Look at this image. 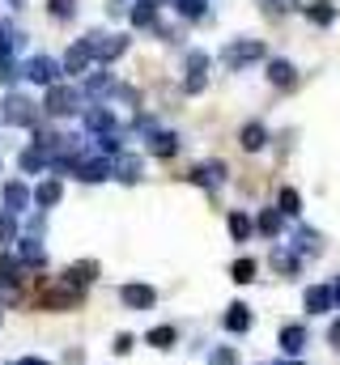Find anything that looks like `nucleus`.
I'll return each mask as SVG.
<instances>
[{"instance_id":"obj_1","label":"nucleus","mask_w":340,"mask_h":365,"mask_svg":"<svg viewBox=\"0 0 340 365\" xmlns=\"http://www.w3.org/2000/svg\"><path fill=\"white\" fill-rule=\"evenodd\" d=\"M264 56H268V51H264L259 38H239V43L221 47V64H226L230 73H239V68H247V64H259Z\"/></svg>"},{"instance_id":"obj_2","label":"nucleus","mask_w":340,"mask_h":365,"mask_svg":"<svg viewBox=\"0 0 340 365\" xmlns=\"http://www.w3.org/2000/svg\"><path fill=\"white\" fill-rule=\"evenodd\" d=\"M77 302H81V284H73L69 276H60L56 284L43 289V306L47 310H77Z\"/></svg>"},{"instance_id":"obj_3","label":"nucleus","mask_w":340,"mask_h":365,"mask_svg":"<svg viewBox=\"0 0 340 365\" xmlns=\"http://www.w3.org/2000/svg\"><path fill=\"white\" fill-rule=\"evenodd\" d=\"M119 302H124L128 310H149V306L158 302V289H149V284L132 280V284H124V289H119Z\"/></svg>"},{"instance_id":"obj_4","label":"nucleus","mask_w":340,"mask_h":365,"mask_svg":"<svg viewBox=\"0 0 340 365\" xmlns=\"http://www.w3.org/2000/svg\"><path fill=\"white\" fill-rule=\"evenodd\" d=\"M85 43H89V51H94V60H115V56L128 51V38H111V34H89Z\"/></svg>"},{"instance_id":"obj_5","label":"nucleus","mask_w":340,"mask_h":365,"mask_svg":"<svg viewBox=\"0 0 340 365\" xmlns=\"http://www.w3.org/2000/svg\"><path fill=\"white\" fill-rule=\"evenodd\" d=\"M73 170H77V179L81 182H102L106 175H115V166H111L106 158H81Z\"/></svg>"},{"instance_id":"obj_6","label":"nucleus","mask_w":340,"mask_h":365,"mask_svg":"<svg viewBox=\"0 0 340 365\" xmlns=\"http://www.w3.org/2000/svg\"><path fill=\"white\" fill-rule=\"evenodd\" d=\"M302 302H306V310H311V314H328V310H336V297H332V284H311Z\"/></svg>"},{"instance_id":"obj_7","label":"nucleus","mask_w":340,"mask_h":365,"mask_svg":"<svg viewBox=\"0 0 340 365\" xmlns=\"http://www.w3.org/2000/svg\"><path fill=\"white\" fill-rule=\"evenodd\" d=\"M204 68H209V56H204V51H191V56H187V81H183L187 93L204 90Z\"/></svg>"},{"instance_id":"obj_8","label":"nucleus","mask_w":340,"mask_h":365,"mask_svg":"<svg viewBox=\"0 0 340 365\" xmlns=\"http://www.w3.org/2000/svg\"><path fill=\"white\" fill-rule=\"evenodd\" d=\"M221 327H226V331H234V336H239V331H247V327H251V310H247L243 302H230V306H226V314H221Z\"/></svg>"},{"instance_id":"obj_9","label":"nucleus","mask_w":340,"mask_h":365,"mask_svg":"<svg viewBox=\"0 0 340 365\" xmlns=\"http://www.w3.org/2000/svg\"><path fill=\"white\" fill-rule=\"evenodd\" d=\"M47 110L51 115H73L77 110V93L69 90V86H56V90L47 93Z\"/></svg>"},{"instance_id":"obj_10","label":"nucleus","mask_w":340,"mask_h":365,"mask_svg":"<svg viewBox=\"0 0 340 365\" xmlns=\"http://www.w3.org/2000/svg\"><path fill=\"white\" fill-rule=\"evenodd\" d=\"M85 128H89V132H98V136L119 132V128H115V115H111L106 106H89V110H85Z\"/></svg>"},{"instance_id":"obj_11","label":"nucleus","mask_w":340,"mask_h":365,"mask_svg":"<svg viewBox=\"0 0 340 365\" xmlns=\"http://www.w3.org/2000/svg\"><path fill=\"white\" fill-rule=\"evenodd\" d=\"M272 268H276L281 276H298L302 272V255L289 251V247H276V251H272Z\"/></svg>"},{"instance_id":"obj_12","label":"nucleus","mask_w":340,"mask_h":365,"mask_svg":"<svg viewBox=\"0 0 340 365\" xmlns=\"http://www.w3.org/2000/svg\"><path fill=\"white\" fill-rule=\"evenodd\" d=\"M268 81H272L276 90H289V86L298 81V73H294L289 60H268Z\"/></svg>"},{"instance_id":"obj_13","label":"nucleus","mask_w":340,"mask_h":365,"mask_svg":"<svg viewBox=\"0 0 340 365\" xmlns=\"http://www.w3.org/2000/svg\"><path fill=\"white\" fill-rule=\"evenodd\" d=\"M4 119L9 123H34V102L30 98H9L4 102Z\"/></svg>"},{"instance_id":"obj_14","label":"nucleus","mask_w":340,"mask_h":365,"mask_svg":"<svg viewBox=\"0 0 340 365\" xmlns=\"http://www.w3.org/2000/svg\"><path fill=\"white\" fill-rule=\"evenodd\" d=\"M281 349H285L289 357H298V353L306 349V327H302V323H289V327H281Z\"/></svg>"},{"instance_id":"obj_15","label":"nucleus","mask_w":340,"mask_h":365,"mask_svg":"<svg viewBox=\"0 0 340 365\" xmlns=\"http://www.w3.org/2000/svg\"><path fill=\"white\" fill-rule=\"evenodd\" d=\"M26 73H30V81H39V86H51L60 68H56V60H47V56H39V60H30V64H26Z\"/></svg>"},{"instance_id":"obj_16","label":"nucleus","mask_w":340,"mask_h":365,"mask_svg":"<svg viewBox=\"0 0 340 365\" xmlns=\"http://www.w3.org/2000/svg\"><path fill=\"white\" fill-rule=\"evenodd\" d=\"M17 259H21L26 268H43V264H47V251L39 247V238H21V247H17Z\"/></svg>"},{"instance_id":"obj_17","label":"nucleus","mask_w":340,"mask_h":365,"mask_svg":"<svg viewBox=\"0 0 340 365\" xmlns=\"http://www.w3.org/2000/svg\"><path fill=\"white\" fill-rule=\"evenodd\" d=\"M149 153L154 158H174L179 153V136L174 132H149Z\"/></svg>"},{"instance_id":"obj_18","label":"nucleus","mask_w":340,"mask_h":365,"mask_svg":"<svg viewBox=\"0 0 340 365\" xmlns=\"http://www.w3.org/2000/svg\"><path fill=\"white\" fill-rule=\"evenodd\" d=\"M132 26H141V30L158 26V0H136L132 4Z\"/></svg>"},{"instance_id":"obj_19","label":"nucleus","mask_w":340,"mask_h":365,"mask_svg":"<svg viewBox=\"0 0 340 365\" xmlns=\"http://www.w3.org/2000/svg\"><path fill=\"white\" fill-rule=\"evenodd\" d=\"M115 179H119V182H128V187H132V182H141V158L124 153V158L115 162Z\"/></svg>"},{"instance_id":"obj_20","label":"nucleus","mask_w":340,"mask_h":365,"mask_svg":"<svg viewBox=\"0 0 340 365\" xmlns=\"http://www.w3.org/2000/svg\"><path fill=\"white\" fill-rule=\"evenodd\" d=\"M306 17H311L315 26H332V21H336V4H328V0H311V4H306Z\"/></svg>"},{"instance_id":"obj_21","label":"nucleus","mask_w":340,"mask_h":365,"mask_svg":"<svg viewBox=\"0 0 340 365\" xmlns=\"http://www.w3.org/2000/svg\"><path fill=\"white\" fill-rule=\"evenodd\" d=\"M26 204H30V191H26L21 182H9V187H4V208H9V212H26Z\"/></svg>"},{"instance_id":"obj_22","label":"nucleus","mask_w":340,"mask_h":365,"mask_svg":"<svg viewBox=\"0 0 340 365\" xmlns=\"http://www.w3.org/2000/svg\"><path fill=\"white\" fill-rule=\"evenodd\" d=\"M281 221H285V217H281V208H264V212L255 217V230H259V234H268V238H276V234H281Z\"/></svg>"},{"instance_id":"obj_23","label":"nucleus","mask_w":340,"mask_h":365,"mask_svg":"<svg viewBox=\"0 0 340 365\" xmlns=\"http://www.w3.org/2000/svg\"><path fill=\"white\" fill-rule=\"evenodd\" d=\"M239 140H243V149H247V153H255V149H264V145H268V132H264V123H247Z\"/></svg>"},{"instance_id":"obj_24","label":"nucleus","mask_w":340,"mask_h":365,"mask_svg":"<svg viewBox=\"0 0 340 365\" xmlns=\"http://www.w3.org/2000/svg\"><path fill=\"white\" fill-rule=\"evenodd\" d=\"M89 60H94V51H89V43H77V47H73V51L64 56V68H69V73H81V68L89 64Z\"/></svg>"},{"instance_id":"obj_25","label":"nucleus","mask_w":340,"mask_h":365,"mask_svg":"<svg viewBox=\"0 0 340 365\" xmlns=\"http://www.w3.org/2000/svg\"><path fill=\"white\" fill-rule=\"evenodd\" d=\"M60 195H64V187L56 179H47L39 191H34V200H39V208H51V204H60Z\"/></svg>"},{"instance_id":"obj_26","label":"nucleus","mask_w":340,"mask_h":365,"mask_svg":"<svg viewBox=\"0 0 340 365\" xmlns=\"http://www.w3.org/2000/svg\"><path fill=\"white\" fill-rule=\"evenodd\" d=\"M251 217H247V212H230V234H234V242H247V238H251Z\"/></svg>"},{"instance_id":"obj_27","label":"nucleus","mask_w":340,"mask_h":365,"mask_svg":"<svg viewBox=\"0 0 340 365\" xmlns=\"http://www.w3.org/2000/svg\"><path fill=\"white\" fill-rule=\"evenodd\" d=\"M298 212H302V195L294 187H285L281 191V217H298Z\"/></svg>"},{"instance_id":"obj_28","label":"nucleus","mask_w":340,"mask_h":365,"mask_svg":"<svg viewBox=\"0 0 340 365\" xmlns=\"http://www.w3.org/2000/svg\"><path fill=\"white\" fill-rule=\"evenodd\" d=\"M94 276H98V264H73V268H69V280H73V284H89V280H94Z\"/></svg>"},{"instance_id":"obj_29","label":"nucleus","mask_w":340,"mask_h":365,"mask_svg":"<svg viewBox=\"0 0 340 365\" xmlns=\"http://www.w3.org/2000/svg\"><path fill=\"white\" fill-rule=\"evenodd\" d=\"M230 280H239V284H251V280H255V259H239V264L230 268Z\"/></svg>"},{"instance_id":"obj_30","label":"nucleus","mask_w":340,"mask_h":365,"mask_svg":"<svg viewBox=\"0 0 340 365\" xmlns=\"http://www.w3.org/2000/svg\"><path fill=\"white\" fill-rule=\"evenodd\" d=\"M145 340H149L154 349H174V327H154Z\"/></svg>"},{"instance_id":"obj_31","label":"nucleus","mask_w":340,"mask_h":365,"mask_svg":"<svg viewBox=\"0 0 340 365\" xmlns=\"http://www.w3.org/2000/svg\"><path fill=\"white\" fill-rule=\"evenodd\" d=\"M0 280H4V284H13V280H21V259H13V255H4V259H0Z\"/></svg>"},{"instance_id":"obj_32","label":"nucleus","mask_w":340,"mask_h":365,"mask_svg":"<svg viewBox=\"0 0 340 365\" xmlns=\"http://www.w3.org/2000/svg\"><path fill=\"white\" fill-rule=\"evenodd\" d=\"M43 162H47V153H43V149H39V145H34V149H26V153H21V170H30V175H34V170H43Z\"/></svg>"},{"instance_id":"obj_33","label":"nucleus","mask_w":340,"mask_h":365,"mask_svg":"<svg viewBox=\"0 0 340 365\" xmlns=\"http://www.w3.org/2000/svg\"><path fill=\"white\" fill-rule=\"evenodd\" d=\"M174 4H179V13H183L187 21H196V17H204V4H209V0H174Z\"/></svg>"},{"instance_id":"obj_34","label":"nucleus","mask_w":340,"mask_h":365,"mask_svg":"<svg viewBox=\"0 0 340 365\" xmlns=\"http://www.w3.org/2000/svg\"><path fill=\"white\" fill-rule=\"evenodd\" d=\"M298 247H302L306 255H315V251H319V234H315V230H298Z\"/></svg>"},{"instance_id":"obj_35","label":"nucleus","mask_w":340,"mask_h":365,"mask_svg":"<svg viewBox=\"0 0 340 365\" xmlns=\"http://www.w3.org/2000/svg\"><path fill=\"white\" fill-rule=\"evenodd\" d=\"M17 238V221H13V212H0V242H13Z\"/></svg>"},{"instance_id":"obj_36","label":"nucleus","mask_w":340,"mask_h":365,"mask_svg":"<svg viewBox=\"0 0 340 365\" xmlns=\"http://www.w3.org/2000/svg\"><path fill=\"white\" fill-rule=\"evenodd\" d=\"M209 365H239V353L234 349H213L209 353Z\"/></svg>"},{"instance_id":"obj_37","label":"nucleus","mask_w":340,"mask_h":365,"mask_svg":"<svg viewBox=\"0 0 340 365\" xmlns=\"http://www.w3.org/2000/svg\"><path fill=\"white\" fill-rule=\"evenodd\" d=\"M272 17H281V13H289V9H298V0H259Z\"/></svg>"},{"instance_id":"obj_38","label":"nucleus","mask_w":340,"mask_h":365,"mask_svg":"<svg viewBox=\"0 0 340 365\" xmlns=\"http://www.w3.org/2000/svg\"><path fill=\"white\" fill-rule=\"evenodd\" d=\"M187 182H196V187H213V179H209V166H191V170H187Z\"/></svg>"},{"instance_id":"obj_39","label":"nucleus","mask_w":340,"mask_h":365,"mask_svg":"<svg viewBox=\"0 0 340 365\" xmlns=\"http://www.w3.org/2000/svg\"><path fill=\"white\" fill-rule=\"evenodd\" d=\"M85 86H89L94 93H102V90H111V77H106V73H94V77H89Z\"/></svg>"},{"instance_id":"obj_40","label":"nucleus","mask_w":340,"mask_h":365,"mask_svg":"<svg viewBox=\"0 0 340 365\" xmlns=\"http://www.w3.org/2000/svg\"><path fill=\"white\" fill-rule=\"evenodd\" d=\"M111 349H115L119 357H124V353H132V336H128V331H124V336H115V344H111Z\"/></svg>"},{"instance_id":"obj_41","label":"nucleus","mask_w":340,"mask_h":365,"mask_svg":"<svg viewBox=\"0 0 340 365\" xmlns=\"http://www.w3.org/2000/svg\"><path fill=\"white\" fill-rule=\"evenodd\" d=\"M51 13L56 17H73V0H51Z\"/></svg>"},{"instance_id":"obj_42","label":"nucleus","mask_w":340,"mask_h":365,"mask_svg":"<svg viewBox=\"0 0 340 365\" xmlns=\"http://www.w3.org/2000/svg\"><path fill=\"white\" fill-rule=\"evenodd\" d=\"M328 340H332V344H336V349H340V319H336V323H332V327H328Z\"/></svg>"},{"instance_id":"obj_43","label":"nucleus","mask_w":340,"mask_h":365,"mask_svg":"<svg viewBox=\"0 0 340 365\" xmlns=\"http://www.w3.org/2000/svg\"><path fill=\"white\" fill-rule=\"evenodd\" d=\"M17 365H47V361H43V357H21Z\"/></svg>"},{"instance_id":"obj_44","label":"nucleus","mask_w":340,"mask_h":365,"mask_svg":"<svg viewBox=\"0 0 340 365\" xmlns=\"http://www.w3.org/2000/svg\"><path fill=\"white\" fill-rule=\"evenodd\" d=\"M332 297H336V310H340V280L332 284Z\"/></svg>"},{"instance_id":"obj_45","label":"nucleus","mask_w":340,"mask_h":365,"mask_svg":"<svg viewBox=\"0 0 340 365\" xmlns=\"http://www.w3.org/2000/svg\"><path fill=\"white\" fill-rule=\"evenodd\" d=\"M276 365H302V361L298 357H285V361H276Z\"/></svg>"}]
</instances>
